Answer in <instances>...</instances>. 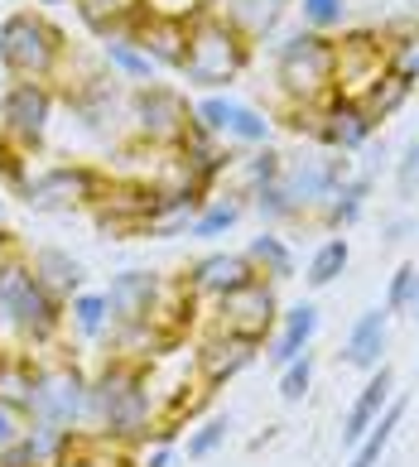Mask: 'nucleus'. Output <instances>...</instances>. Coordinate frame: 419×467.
Masks as SVG:
<instances>
[{"label": "nucleus", "mask_w": 419, "mask_h": 467, "mask_svg": "<svg viewBox=\"0 0 419 467\" xmlns=\"http://www.w3.org/2000/svg\"><path fill=\"white\" fill-rule=\"evenodd\" d=\"M39 5H68V0H39Z\"/></svg>", "instance_id": "nucleus-50"}, {"label": "nucleus", "mask_w": 419, "mask_h": 467, "mask_svg": "<svg viewBox=\"0 0 419 467\" xmlns=\"http://www.w3.org/2000/svg\"><path fill=\"white\" fill-rule=\"evenodd\" d=\"M232 116H236V101L226 97V92H203V97L194 101V120H198L207 135H217V140H226Z\"/></svg>", "instance_id": "nucleus-35"}, {"label": "nucleus", "mask_w": 419, "mask_h": 467, "mask_svg": "<svg viewBox=\"0 0 419 467\" xmlns=\"http://www.w3.org/2000/svg\"><path fill=\"white\" fill-rule=\"evenodd\" d=\"M10 251H20V241H15V232L5 227V222H0V261H5Z\"/></svg>", "instance_id": "nucleus-49"}, {"label": "nucleus", "mask_w": 419, "mask_h": 467, "mask_svg": "<svg viewBox=\"0 0 419 467\" xmlns=\"http://www.w3.org/2000/svg\"><path fill=\"white\" fill-rule=\"evenodd\" d=\"M313 386V352H304L299 361H289L285 371H279V400L285 405H299Z\"/></svg>", "instance_id": "nucleus-41"}, {"label": "nucleus", "mask_w": 419, "mask_h": 467, "mask_svg": "<svg viewBox=\"0 0 419 467\" xmlns=\"http://www.w3.org/2000/svg\"><path fill=\"white\" fill-rule=\"evenodd\" d=\"M154 429V395H150V367L126 357H107L87 390V434L107 439L116 448L145 443Z\"/></svg>", "instance_id": "nucleus-1"}, {"label": "nucleus", "mask_w": 419, "mask_h": 467, "mask_svg": "<svg viewBox=\"0 0 419 467\" xmlns=\"http://www.w3.org/2000/svg\"><path fill=\"white\" fill-rule=\"evenodd\" d=\"M241 213H246V193H226V198H207L203 202V213L194 217V232L188 236H222V232H232Z\"/></svg>", "instance_id": "nucleus-32"}, {"label": "nucleus", "mask_w": 419, "mask_h": 467, "mask_svg": "<svg viewBox=\"0 0 419 467\" xmlns=\"http://www.w3.org/2000/svg\"><path fill=\"white\" fill-rule=\"evenodd\" d=\"M391 400H395V371H391V361H386L381 371L366 376V386L357 390V400L347 405V414H342V448H347V453H352V448L366 439V429L386 414Z\"/></svg>", "instance_id": "nucleus-17"}, {"label": "nucleus", "mask_w": 419, "mask_h": 467, "mask_svg": "<svg viewBox=\"0 0 419 467\" xmlns=\"http://www.w3.org/2000/svg\"><path fill=\"white\" fill-rule=\"evenodd\" d=\"M381 467H391V462H381Z\"/></svg>", "instance_id": "nucleus-54"}, {"label": "nucleus", "mask_w": 419, "mask_h": 467, "mask_svg": "<svg viewBox=\"0 0 419 467\" xmlns=\"http://www.w3.org/2000/svg\"><path fill=\"white\" fill-rule=\"evenodd\" d=\"M101 58H107V67L120 82H135V88H145V82H154V73H160V63H154L135 39H107L101 44Z\"/></svg>", "instance_id": "nucleus-28"}, {"label": "nucleus", "mask_w": 419, "mask_h": 467, "mask_svg": "<svg viewBox=\"0 0 419 467\" xmlns=\"http://www.w3.org/2000/svg\"><path fill=\"white\" fill-rule=\"evenodd\" d=\"M376 126L381 120L361 107V101H347V97H333L319 116V126H313V140L333 154H357L376 140Z\"/></svg>", "instance_id": "nucleus-13"}, {"label": "nucleus", "mask_w": 419, "mask_h": 467, "mask_svg": "<svg viewBox=\"0 0 419 467\" xmlns=\"http://www.w3.org/2000/svg\"><path fill=\"white\" fill-rule=\"evenodd\" d=\"M251 207L260 217H266V227H279V222H299L304 213L294 207V198L285 193V183H266V188H256L251 193Z\"/></svg>", "instance_id": "nucleus-37"}, {"label": "nucleus", "mask_w": 419, "mask_h": 467, "mask_svg": "<svg viewBox=\"0 0 419 467\" xmlns=\"http://www.w3.org/2000/svg\"><path fill=\"white\" fill-rule=\"evenodd\" d=\"M246 67H251V44L241 39L226 20H217V15L207 10L203 20L188 25V58L179 67V73L188 78V88L222 92V88H232Z\"/></svg>", "instance_id": "nucleus-4"}, {"label": "nucleus", "mask_w": 419, "mask_h": 467, "mask_svg": "<svg viewBox=\"0 0 419 467\" xmlns=\"http://www.w3.org/2000/svg\"><path fill=\"white\" fill-rule=\"evenodd\" d=\"M0 183L15 188V193H25V183H29V150H20L5 135H0Z\"/></svg>", "instance_id": "nucleus-42"}, {"label": "nucleus", "mask_w": 419, "mask_h": 467, "mask_svg": "<svg viewBox=\"0 0 419 467\" xmlns=\"http://www.w3.org/2000/svg\"><path fill=\"white\" fill-rule=\"evenodd\" d=\"M313 337H319V308H313V304H294V308H285V314H279L275 337H270V348H266L270 367H275V371H285L289 361H299V357L313 348Z\"/></svg>", "instance_id": "nucleus-21"}, {"label": "nucleus", "mask_w": 419, "mask_h": 467, "mask_svg": "<svg viewBox=\"0 0 419 467\" xmlns=\"http://www.w3.org/2000/svg\"><path fill=\"white\" fill-rule=\"evenodd\" d=\"M395 183L405 188V193H410V188L419 183V140H414V135H410L405 154H400V160H395Z\"/></svg>", "instance_id": "nucleus-44"}, {"label": "nucleus", "mask_w": 419, "mask_h": 467, "mask_svg": "<svg viewBox=\"0 0 419 467\" xmlns=\"http://www.w3.org/2000/svg\"><path fill=\"white\" fill-rule=\"evenodd\" d=\"M213 327L266 348V337L279 327V294H275V285L270 280H251V285L232 289L226 299H217L213 304Z\"/></svg>", "instance_id": "nucleus-9"}, {"label": "nucleus", "mask_w": 419, "mask_h": 467, "mask_svg": "<svg viewBox=\"0 0 419 467\" xmlns=\"http://www.w3.org/2000/svg\"><path fill=\"white\" fill-rule=\"evenodd\" d=\"M246 261L256 265L260 280H270V285H285L294 280V246L279 232H260L246 241Z\"/></svg>", "instance_id": "nucleus-27"}, {"label": "nucleus", "mask_w": 419, "mask_h": 467, "mask_svg": "<svg viewBox=\"0 0 419 467\" xmlns=\"http://www.w3.org/2000/svg\"><path fill=\"white\" fill-rule=\"evenodd\" d=\"M29 270H34V280H39L44 289H54L58 299H68V304L87 289V265L78 261L73 251L54 246V241H44V246L29 251Z\"/></svg>", "instance_id": "nucleus-20"}, {"label": "nucleus", "mask_w": 419, "mask_h": 467, "mask_svg": "<svg viewBox=\"0 0 419 467\" xmlns=\"http://www.w3.org/2000/svg\"><path fill=\"white\" fill-rule=\"evenodd\" d=\"M386 63L395 78L405 82H419V25L410 34H395V39H386Z\"/></svg>", "instance_id": "nucleus-40"}, {"label": "nucleus", "mask_w": 419, "mask_h": 467, "mask_svg": "<svg viewBox=\"0 0 419 467\" xmlns=\"http://www.w3.org/2000/svg\"><path fill=\"white\" fill-rule=\"evenodd\" d=\"M34 376H39V357L34 352H0V405L25 414L34 400Z\"/></svg>", "instance_id": "nucleus-24"}, {"label": "nucleus", "mask_w": 419, "mask_h": 467, "mask_svg": "<svg viewBox=\"0 0 419 467\" xmlns=\"http://www.w3.org/2000/svg\"><path fill=\"white\" fill-rule=\"evenodd\" d=\"M0 217H5V198H0Z\"/></svg>", "instance_id": "nucleus-51"}, {"label": "nucleus", "mask_w": 419, "mask_h": 467, "mask_svg": "<svg viewBox=\"0 0 419 467\" xmlns=\"http://www.w3.org/2000/svg\"><path fill=\"white\" fill-rule=\"evenodd\" d=\"M347 261H352V246H347V236H328V241H319V246H313L304 280H309L313 289H328V285L338 280V275H347Z\"/></svg>", "instance_id": "nucleus-30"}, {"label": "nucleus", "mask_w": 419, "mask_h": 467, "mask_svg": "<svg viewBox=\"0 0 419 467\" xmlns=\"http://www.w3.org/2000/svg\"><path fill=\"white\" fill-rule=\"evenodd\" d=\"M410 227H414V222H410L405 213H395V217L381 222V241H386V246H395V241H405V236H410Z\"/></svg>", "instance_id": "nucleus-47"}, {"label": "nucleus", "mask_w": 419, "mask_h": 467, "mask_svg": "<svg viewBox=\"0 0 419 467\" xmlns=\"http://www.w3.org/2000/svg\"><path fill=\"white\" fill-rule=\"evenodd\" d=\"M294 10H299V25L323 39L347 25V0H294Z\"/></svg>", "instance_id": "nucleus-34"}, {"label": "nucleus", "mask_w": 419, "mask_h": 467, "mask_svg": "<svg viewBox=\"0 0 419 467\" xmlns=\"http://www.w3.org/2000/svg\"><path fill=\"white\" fill-rule=\"evenodd\" d=\"M400 420H405V395H395V400L386 405V414L366 429V439L347 453V462L342 467H381L386 462V448H391V439H395V429H400Z\"/></svg>", "instance_id": "nucleus-26"}, {"label": "nucleus", "mask_w": 419, "mask_h": 467, "mask_svg": "<svg viewBox=\"0 0 419 467\" xmlns=\"http://www.w3.org/2000/svg\"><path fill=\"white\" fill-rule=\"evenodd\" d=\"M347 174H352V164H347L342 154L323 150V154H294V160H285L279 183H285V193L294 198L299 213H319V207L338 193V183Z\"/></svg>", "instance_id": "nucleus-11"}, {"label": "nucleus", "mask_w": 419, "mask_h": 467, "mask_svg": "<svg viewBox=\"0 0 419 467\" xmlns=\"http://www.w3.org/2000/svg\"><path fill=\"white\" fill-rule=\"evenodd\" d=\"M414 140H419V130H414Z\"/></svg>", "instance_id": "nucleus-53"}, {"label": "nucleus", "mask_w": 419, "mask_h": 467, "mask_svg": "<svg viewBox=\"0 0 419 467\" xmlns=\"http://www.w3.org/2000/svg\"><path fill=\"white\" fill-rule=\"evenodd\" d=\"M25 429H29V420H25V414H15V410H5V405H0V448L20 443V439H25Z\"/></svg>", "instance_id": "nucleus-45"}, {"label": "nucleus", "mask_w": 419, "mask_h": 467, "mask_svg": "<svg viewBox=\"0 0 419 467\" xmlns=\"http://www.w3.org/2000/svg\"><path fill=\"white\" fill-rule=\"evenodd\" d=\"M0 467H39V458H34V448H29V439H20V443H10V448H0Z\"/></svg>", "instance_id": "nucleus-46"}, {"label": "nucleus", "mask_w": 419, "mask_h": 467, "mask_svg": "<svg viewBox=\"0 0 419 467\" xmlns=\"http://www.w3.org/2000/svg\"><path fill=\"white\" fill-rule=\"evenodd\" d=\"M169 280L154 270H120L107 285L111 304V327H160V304H164Z\"/></svg>", "instance_id": "nucleus-12"}, {"label": "nucleus", "mask_w": 419, "mask_h": 467, "mask_svg": "<svg viewBox=\"0 0 419 467\" xmlns=\"http://www.w3.org/2000/svg\"><path fill=\"white\" fill-rule=\"evenodd\" d=\"M169 462H173V443L169 439H154V448L140 458V467H169Z\"/></svg>", "instance_id": "nucleus-48"}, {"label": "nucleus", "mask_w": 419, "mask_h": 467, "mask_svg": "<svg viewBox=\"0 0 419 467\" xmlns=\"http://www.w3.org/2000/svg\"><path fill=\"white\" fill-rule=\"evenodd\" d=\"M78 20L97 34L101 44L107 39H131L135 25L145 20V0H73Z\"/></svg>", "instance_id": "nucleus-22"}, {"label": "nucleus", "mask_w": 419, "mask_h": 467, "mask_svg": "<svg viewBox=\"0 0 419 467\" xmlns=\"http://www.w3.org/2000/svg\"><path fill=\"white\" fill-rule=\"evenodd\" d=\"M0 73H5V63H0Z\"/></svg>", "instance_id": "nucleus-52"}, {"label": "nucleus", "mask_w": 419, "mask_h": 467, "mask_svg": "<svg viewBox=\"0 0 419 467\" xmlns=\"http://www.w3.org/2000/svg\"><path fill=\"white\" fill-rule=\"evenodd\" d=\"M386 314H419V265H395L386 285Z\"/></svg>", "instance_id": "nucleus-38"}, {"label": "nucleus", "mask_w": 419, "mask_h": 467, "mask_svg": "<svg viewBox=\"0 0 419 467\" xmlns=\"http://www.w3.org/2000/svg\"><path fill=\"white\" fill-rule=\"evenodd\" d=\"M226 434H232V420L226 414H213V420H203L194 434H188V443H183V453L194 458V462H207L217 453V448L226 443Z\"/></svg>", "instance_id": "nucleus-39"}, {"label": "nucleus", "mask_w": 419, "mask_h": 467, "mask_svg": "<svg viewBox=\"0 0 419 467\" xmlns=\"http://www.w3.org/2000/svg\"><path fill=\"white\" fill-rule=\"evenodd\" d=\"M410 92H414V82H405V78H395V73H386L381 82H372L366 88V97H361V107L372 111L376 120H386V116H395L400 107L410 101Z\"/></svg>", "instance_id": "nucleus-33"}, {"label": "nucleus", "mask_w": 419, "mask_h": 467, "mask_svg": "<svg viewBox=\"0 0 419 467\" xmlns=\"http://www.w3.org/2000/svg\"><path fill=\"white\" fill-rule=\"evenodd\" d=\"M270 130H275V120H270L266 111H256V107H246V101H236V116H232V130H226V140L260 150V145H270Z\"/></svg>", "instance_id": "nucleus-36"}, {"label": "nucleus", "mask_w": 419, "mask_h": 467, "mask_svg": "<svg viewBox=\"0 0 419 467\" xmlns=\"http://www.w3.org/2000/svg\"><path fill=\"white\" fill-rule=\"evenodd\" d=\"M0 63L15 82H54L68 67V39L44 10H15L0 20Z\"/></svg>", "instance_id": "nucleus-3"}, {"label": "nucleus", "mask_w": 419, "mask_h": 467, "mask_svg": "<svg viewBox=\"0 0 419 467\" xmlns=\"http://www.w3.org/2000/svg\"><path fill=\"white\" fill-rule=\"evenodd\" d=\"M289 10H294V0H213V15L232 25L246 44L270 39Z\"/></svg>", "instance_id": "nucleus-19"}, {"label": "nucleus", "mask_w": 419, "mask_h": 467, "mask_svg": "<svg viewBox=\"0 0 419 467\" xmlns=\"http://www.w3.org/2000/svg\"><path fill=\"white\" fill-rule=\"evenodd\" d=\"M150 15H160V20H179V25H194L203 20L207 10H213V0H145Z\"/></svg>", "instance_id": "nucleus-43"}, {"label": "nucleus", "mask_w": 419, "mask_h": 467, "mask_svg": "<svg viewBox=\"0 0 419 467\" xmlns=\"http://www.w3.org/2000/svg\"><path fill=\"white\" fill-rule=\"evenodd\" d=\"M275 82L285 107H323L338 92V44L304 25L275 44Z\"/></svg>", "instance_id": "nucleus-2"}, {"label": "nucleus", "mask_w": 419, "mask_h": 467, "mask_svg": "<svg viewBox=\"0 0 419 467\" xmlns=\"http://www.w3.org/2000/svg\"><path fill=\"white\" fill-rule=\"evenodd\" d=\"M131 39L145 48V54L160 63V67H173V73H179L183 58H188V25H179V20H160V15H150V10H145V20L135 25Z\"/></svg>", "instance_id": "nucleus-23"}, {"label": "nucleus", "mask_w": 419, "mask_h": 467, "mask_svg": "<svg viewBox=\"0 0 419 467\" xmlns=\"http://www.w3.org/2000/svg\"><path fill=\"white\" fill-rule=\"evenodd\" d=\"M338 44V92L333 97H347V101H361L372 82H381L391 73L386 63V34L381 29H352L342 34Z\"/></svg>", "instance_id": "nucleus-10"}, {"label": "nucleus", "mask_w": 419, "mask_h": 467, "mask_svg": "<svg viewBox=\"0 0 419 467\" xmlns=\"http://www.w3.org/2000/svg\"><path fill=\"white\" fill-rule=\"evenodd\" d=\"M251 280H260V275L246 261V251H207V255H198V261L183 270V285L194 289L198 299H213V304L226 299L232 289L251 285Z\"/></svg>", "instance_id": "nucleus-14"}, {"label": "nucleus", "mask_w": 419, "mask_h": 467, "mask_svg": "<svg viewBox=\"0 0 419 467\" xmlns=\"http://www.w3.org/2000/svg\"><path fill=\"white\" fill-rule=\"evenodd\" d=\"M68 323L73 333L87 342H101L111 333V304H107V289H82L73 304H68Z\"/></svg>", "instance_id": "nucleus-29"}, {"label": "nucleus", "mask_w": 419, "mask_h": 467, "mask_svg": "<svg viewBox=\"0 0 419 467\" xmlns=\"http://www.w3.org/2000/svg\"><path fill=\"white\" fill-rule=\"evenodd\" d=\"M256 357H260V342L232 337V333H217V327L198 342V352H194V361H198V380H203V386H226V380L241 376Z\"/></svg>", "instance_id": "nucleus-15"}, {"label": "nucleus", "mask_w": 419, "mask_h": 467, "mask_svg": "<svg viewBox=\"0 0 419 467\" xmlns=\"http://www.w3.org/2000/svg\"><path fill=\"white\" fill-rule=\"evenodd\" d=\"M63 323H68V299H58L54 289H44L39 280H34L29 294H25V308H20V352L54 348Z\"/></svg>", "instance_id": "nucleus-16"}, {"label": "nucleus", "mask_w": 419, "mask_h": 467, "mask_svg": "<svg viewBox=\"0 0 419 467\" xmlns=\"http://www.w3.org/2000/svg\"><path fill=\"white\" fill-rule=\"evenodd\" d=\"M54 107H58V92L48 82H10L0 92V135L29 154L44 150L48 126H54Z\"/></svg>", "instance_id": "nucleus-8"}, {"label": "nucleus", "mask_w": 419, "mask_h": 467, "mask_svg": "<svg viewBox=\"0 0 419 467\" xmlns=\"http://www.w3.org/2000/svg\"><path fill=\"white\" fill-rule=\"evenodd\" d=\"M87 390H92V376H87L73 357H48L39 361V376H34V400H29V424H54V429H87Z\"/></svg>", "instance_id": "nucleus-5"}, {"label": "nucleus", "mask_w": 419, "mask_h": 467, "mask_svg": "<svg viewBox=\"0 0 419 467\" xmlns=\"http://www.w3.org/2000/svg\"><path fill=\"white\" fill-rule=\"evenodd\" d=\"M194 130V101L169 82H145L131 88V135L154 150H179Z\"/></svg>", "instance_id": "nucleus-6"}, {"label": "nucleus", "mask_w": 419, "mask_h": 467, "mask_svg": "<svg viewBox=\"0 0 419 467\" xmlns=\"http://www.w3.org/2000/svg\"><path fill=\"white\" fill-rule=\"evenodd\" d=\"M285 160L289 154H279L275 145H260L251 150L246 160H236V174H241V193H256V188H266V183H279V174H285Z\"/></svg>", "instance_id": "nucleus-31"}, {"label": "nucleus", "mask_w": 419, "mask_h": 467, "mask_svg": "<svg viewBox=\"0 0 419 467\" xmlns=\"http://www.w3.org/2000/svg\"><path fill=\"white\" fill-rule=\"evenodd\" d=\"M107 174H101L97 164H48L39 174H29L25 183V207L29 213H78V207H97L101 193H107Z\"/></svg>", "instance_id": "nucleus-7"}, {"label": "nucleus", "mask_w": 419, "mask_h": 467, "mask_svg": "<svg viewBox=\"0 0 419 467\" xmlns=\"http://www.w3.org/2000/svg\"><path fill=\"white\" fill-rule=\"evenodd\" d=\"M366 198H372V174H347L338 183V193L319 207V222L328 232H347L366 213Z\"/></svg>", "instance_id": "nucleus-25"}, {"label": "nucleus", "mask_w": 419, "mask_h": 467, "mask_svg": "<svg viewBox=\"0 0 419 467\" xmlns=\"http://www.w3.org/2000/svg\"><path fill=\"white\" fill-rule=\"evenodd\" d=\"M386 342H391V314H386V304H381V308H366V314L347 327L342 361L372 376V371L386 367Z\"/></svg>", "instance_id": "nucleus-18"}]
</instances>
